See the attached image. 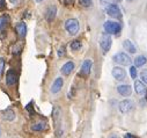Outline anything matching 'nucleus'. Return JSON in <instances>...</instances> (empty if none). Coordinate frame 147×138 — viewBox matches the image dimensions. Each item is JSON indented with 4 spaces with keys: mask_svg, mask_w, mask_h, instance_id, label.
I'll use <instances>...</instances> for the list:
<instances>
[{
    "mask_svg": "<svg viewBox=\"0 0 147 138\" xmlns=\"http://www.w3.org/2000/svg\"><path fill=\"white\" fill-rule=\"evenodd\" d=\"M140 77H141L142 81H144L145 84H147V70H144V71L140 73Z\"/></svg>",
    "mask_w": 147,
    "mask_h": 138,
    "instance_id": "obj_25",
    "label": "nucleus"
},
{
    "mask_svg": "<svg viewBox=\"0 0 147 138\" xmlns=\"http://www.w3.org/2000/svg\"><path fill=\"white\" fill-rule=\"evenodd\" d=\"M1 117L5 121H14L15 120V113L12 109H6L1 113Z\"/></svg>",
    "mask_w": 147,
    "mask_h": 138,
    "instance_id": "obj_15",
    "label": "nucleus"
},
{
    "mask_svg": "<svg viewBox=\"0 0 147 138\" xmlns=\"http://www.w3.org/2000/svg\"><path fill=\"white\" fill-rule=\"evenodd\" d=\"M5 8H6L5 0H0V9H5Z\"/></svg>",
    "mask_w": 147,
    "mask_h": 138,
    "instance_id": "obj_26",
    "label": "nucleus"
},
{
    "mask_svg": "<svg viewBox=\"0 0 147 138\" xmlns=\"http://www.w3.org/2000/svg\"><path fill=\"white\" fill-rule=\"evenodd\" d=\"M15 29H16V31H18V34H19L20 37H24V36L27 35V26H26L24 22H19V23L16 24Z\"/></svg>",
    "mask_w": 147,
    "mask_h": 138,
    "instance_id": "obj_14",
    "label": "nucleus"
},
{
    "mask_svg": "<svg viewBox=\"0 0 147 138\" xmlns=\"http://www.w3.org/2000/svg\"><path fill=\"white\" fill-rule=\"evenodd\" d=\"M56 14H57V7L56 6H50L47 12H45V19L48 22H52L56 18Z\"/></svg>",
    "mask_w": 147,
    "mask_h": 138,
    "instance_id": "obj_10",
    "label": "nucleus"
},
{
    "mask_svg": "<svg viewBox=\"0 0 147 138\" xmlns=\"http://www.w3.org/2000/svg\"><path fill=\"white\" fill-rule=\"evenodd\" d=\"M80 48H81L80 41H73V42L71 43V49H72L73 51H77V50H79Z\"/></svg>",
    "mask_w": 147,
    "mask_h": 138,
    "instance_id": "obj_21",
    "label": "nucleus"
},
{
    "mask_svg": "<svg viewBox=\"0 0 147 138\" xmlns=\"http://www.w3.org/2000/svg\"><path fill=\"white\" fill-rule=\"evenodd\" d=\"M146 99H147V92H146Z\"/></svg>",
    "mask_w": 147,
    "mask_h": 138,
    "instance_id": "obj_32",
    "label": "nucleus"
},
{
    "mask_svg": "<svg viewBox=\"0 0 147 138\" xmlns=\"http://www.w3.org/2000/svg\"><path fill=\"white\" fill-rule=\"evenodd\" d=\"M123 47H124V49H125L126 51H129L130 53H136V52H137V49H136L134 44H133L130 40H125L124 43H123Z\"/></svg>",
    "mask_w": 147,
    "mask_h": 138,
    "instance_id": "obj_16",
    "label": "nucleus"
},
{
    "mask_svg": "<svg viewBox=\"0 0 147 138\" xmlns=\"http://www.w3.org/2000/svg\"><path fill=\"white\" fill-rule=\"evenodd\" d=\"M100 45L102 48V50L104 52H108L111 48V37H110V34H103L100 39Z\"/></svg>",
    "mask_w": 147,
    "mask_h": 138,
    "instance_id": "obj_4",
    "label": "nucleus"
},
{
    "mask_svg": "<svg viewBox=\"0 0 147 138\" xmlns=\"http://www.w3.org/2000/svg\"><path fill=\"white\" fill-rule=\"evenodd\" d=\"M146 57H144V56H138L136 59H134V65H136V67H140V66H144L145 64H146Z\"/></svg>",
    "mask_w": 147,
    "mask_h": 138,
    "instance_id": "obj_18",
    "label": "nucleus"
},
{
    "mask_svg": "<svg viewBox=\"0 0 147 138\" xmlns=\"http://www.w3.org/2000/svg\"><path fill=\"white\" fill-rule=\"evenodd\" d=\"M111 73H113V77L118 81H123L126 78V72L122 67H114Z\"/></svg>",
    "mask_w": 147,
    "mask_h": 138,
    "instance_id": "obj_8",
    "label": "nucleus"
},
{
    "mask_svg": "<svg viewBox=\"0 0 147 138\" xmlns=\"http://www.w3.org/2000/svg\"><path fill=\"white\" fill-rule=\"evenodd\" d=\"M107 14L111 18H115V19H119L122 18V12L121 9L118 8L117 5L115 4H110L108 7H107Z\"/></svg>",
    "mask_w": 147,
    "mask_h": 138,
    "instance_id": "obj_6",
    "label": "nucleus"
},
{
    "mask_svg": "<svg viewBox=\"0 0 147 138\" xmlns=\"http://www.w3.org/2000/svg\"><path fill=\"white\" fill-rule=\"evenodd\" d=\"M64 53H65V48H60L58 51V56L61 57V56H64Z\"/></svg>",
    "mask_w": 147,
    "mask_h": 138,
    "instance_id": "obj_27",
    "label": "nucleus"
},
{
    "mask_svg": "<svg viewBox=\"0 0 147 138\" xmlns=\"http://www.w3.org/2000/svg\"><path fill=\"white\" fill-rule=\"evenodd\" d=\"M133 108H134V102L131 101V100H123L122 102H119V105H118V109L123 114L130 113Z\"/></svg>",
    "mask_w": 147,
    "mask_h": 138,
    "instance_id": "obj_5",
    "label": "nucleus"
},
{
    "mask_svg": "<svg viewBox=\"0 0 147 138\" xmlns=\"http://www.w3.org/2000/svg\"><path fill=\"white\" fill-rule=\"evenodd\" d=\"M9 23V18L8 16H3L0 19V31H3Z\"/></svg>",
    "mask_w": 147,
    "mask_h": 138,
    "instance_id": "obj_20",
    "label": "nucleus"
},
{
    "mask_svg": "<svg viewBox=\"0 0 147 138\" xmlns=\"http://www.w3.org/2000/svg\"><path fill=\"white\" fill-rule=\"evenodd\" d=\"M36 1H37V3H42V1H43V0H36Z\"/></svg>",
    "mask_w": 147,
    "mask_h": 138,
    "instance_id": "obj_31",
    "label": "nucleus"
},
{
    "mask_svg": "<svg viewBox=\"0 0 147 138\" xmlns=\"http://www.w3.org/2000/svg\"><path fill=\"white\" fill-rule=\"evenodd\" d=\"M130 74H131V78H132V79H136V78H137V68H136V66H131V68H130Z\"/></svg>",
    "mask_w": 147,
    "mask_h": 138,
    "instance_id": "obj_22",
    "label": "nucleus"
},
{
    "mask_svg": "<svg viewBox=\"0 0 147 138\" xmlns=\"http://www.w3.org/2000/svg\"><path fill=\"white\" fill-rule=\"evenodd\" d=\"M133 137H134V136L131 135V133H126V135H125V138H133Z\"/></svg>",
    "mask_w": 147,
    "mask_h": 138,
    "instance_id": "obj_29",
    "label": "nucleus"
},
{
    "mask_svg": "<svg viewBox=\"0 0 147 138\" xmlns=\"http://www.w3.org/2000/svg\"><path fill=\"white\" fill-rule=\"evenodd\" d=\"M117 92L123 96H130L132 93V89H131V86L129 85H119L117 87Z\"/></svg>",
    "mask_w": 147,
    "mask_h": 138,
    "instance_id": "obj_13",
    "label": "nucleus"
},
{
    "mask_svg": "<svg viewBox=\"0 0 147 138\" xmlns=\"http://www.w3.org/2000/svg\"><path fill=\"white\" fill-rule=\"evenodd\" d=\"M45 128H47V125H45V123H43V122L35 123V124L31 125V130H32V131H43Z\"/></svg>",
    "mask_w": 147,
    "mask_h": 138,
    "instance_id": "obj_19",
    "label": "nucleus"
},
{
    "mask_svg": "<svg viewBox=\"0 0 147 138\" xmlns=\"http://www.w3.org/2000/svg\"><path fill=\"white\" fill-rule=\"evenodd\" d=\"M16 81H18V74L15 73L14 70H9V71L7 72V77H6V83H7V85H8V86H13V85L16 84Z\"/></svg>",
    "mask_w": 147,
    "mask_h": 138,
    "instance_id": "obj_9",
    "label": "nucleus"
},
{
    "mask_svg": "<svg viewBox=\"0 0 147 138\" xmlns=\"http://www.w3.org/2000/svg\"><path fill=\"white\" fill-rule=\"evenodd\" d=\"M92 66H93V62H92V59H86V60L82 63V65H81L80 76H82V77H87V76H89L90 70H92Z\"/></svg>",
    "mask_w": 147,
    "mask_h": 138,
    "instance_id": "obj_7",
    "label": "nucleus"
},
{
    "mask_svg": "<svg viewBox=\"0 0 147 138\" xmlns=\"http://www.w3.org/2000/svg\"><path fill=\"white\" fill-rule=\"evenodd\" d=\"M101 3H102V4H108L109 0H101Z\"/></svg>",
    "mask_w": 147,
    "mask_h": 138,
    "instance_id": "obj_30",
    "label": "nucleus"
},
{
    "mask_svg": "<svg viewBox=\"0 0 147 138\" xmlns=\"http://www.w3.org/2000/svg\"><path fill=\"white\" fill-rule=\"evenodd\" d=\"M92 1H93V0H79V4L81 6H84V7H88L92 4Z\"/></svg>",
    "mask_w": 147,
    "mask_h": 138,
    "instance_id": "obj_24",
    "label": "nucleus"
},
{
    "mask_svg": "<svg viewBox=\"0 0 147 138\" xmlns=\"http://www.w3.org/2000/svg\"><path fill=\"white\" fill-rule=\"evenodd\" d=\"M74 70V63L73 62H67L66 64H64L63 65V67H61V73L64 74V76H68V74H71L72 73V71Z\"/></svg>",
    "mask_w": 147,
    "mask_h": 138,
    "instance_id": "obj_11",
    "label": "nucleus"
},
{
    "mask_svg": "<svg viewBox=\"0 0 147 138\" xmlns=\"http://www.w3.org/2000/svg\"><path fill=\"white\" fill-rule=\"evenodd\" d=\"M113 60L115 63L119 64V65H123V66H127V65L131 64V58L126 53H124V52H119V53L115 55L113 57Z\"/></svg>",
    "mask_w": 147,
    "mask_h": 138,
    "instance_id": "obj_3",
    "label": "nucleus"
},
{
    "mask_svg": "<svg viewBox=\"0 0 147 138\" xmlns=\"http://www.w3.org/2000/svg\"><path fill=\"white\" fill-rule=\"evenodd\" d=\"M134 88H136V92H137L138 94H142V93L146 91L145 84H144L142 81H139V80H137V81L134 83Z\"/></svg>",
    "mask_w": 147,
    "mask_h": 138,
    "instance_id": "obj_17",
    "label": "nucleus"
},
{
    "mask_svg": "<svg viewBox=\"0 0 147 138\" xmlns=\"http://www.w3.org/2000/svg\"><path fill=\"white\" fill-rule=\"evenodd\" d=\"M4 70H5V60L4 58H0V77L3 76Z\"/></svg>",
    "mask_w": 147,
    "mask_h": 138,
    "instance_id": "obj_23",
    "label": "nucleus"
},
{
    "mask_svg": "<svg viewBox=\"0 0 147 138\" xmlns=\"http://www.w3.org/2000/svg\"><path fill=\"white\" fill-rule=\"evenodd\" d=\"M9 1H11L12 4H14V5H16V4H19V1H20V0H9Z\"/></svg>",
    "mask_w": 147,
    "mask_h": 138,
    "instance_id": "obj_28",
    "label": "nucleus"
},
{
    "mask_svg": "<svg viewBox=\"0 0 147 138\" xmlns=\"http://www.w3.org/2000/svg\"><path fill=\"white\" fill-rule=\"evenodd\" d=\"M63 85H64V80H63V78H57V79L53 81L52 86H51V92H52L53 94L58 93V92L63 88Z\"/></svg>",
    "mask_w": 147,
    "mask_h": 138,
    "instance_id": "obj_12",
    "label": "nucleus"
},
{
    "mask_svg": "<svg viewBox=\"0 0 147 138\" xmlns=\"http://www.w3.org/2000/svg\"><path fill=\"white\" fill-rule=\"evenodd\" d=\"M103 28H104L105 32H108V34H118L122 29L121 24L118 22H114V21H107L104 23Z\"/></svg>",
    "mask_w": 147,
    "mask_h": 138,
    "instance_id": "obj_2",
    "label": "nucleus"
},
{
    "mask_svg": "<svg viewBox=\"0 0 147 138\" xmlns=\"http://www.w3.org/2000/svg\"><path fill=\"white\" fill-rule=\"evenodd\" d=\"M65 29L69 35H76L79 31V22L77 19H68L65 22Z\"/></svg>",
    "mask_w": 147,
    "mask_h": 138,
    "instance_id": "obj_1",
    "label": "nucleus"
}]
</instances>
